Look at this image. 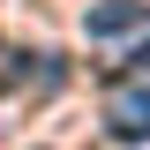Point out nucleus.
<instances>
[{"label": "nucleus", "mask_w": 150, "mask_h": 150, "mask_svg": "<svg viewBox=\"0 0 150 150\" xmlns=\"http://www.w3.org/2000/svg\"><path fill=\"white\" fill-rule=\"evenodd\" d=\"M83 23H90V38H135L143 30V0H98Z\"/></svg>", "instance_id": "nucleus-2"}, {"label": "nucleus", "mask_w": 150, "mask_h": 150, "mask_svg": "<svg viewBox=\"0 0 150 150\" xmlns=\"http://www.w3.org/2000/svg\"><path fill=\"white\" fill-rule=\"evenodd\" d=\"M23 83H30V53L0 45V90H23Z\"/></svg>", "instance_id": "nucleus-3"}, {"label": "nucleus", "mask_w": 150, "mask_h": 150, "mask_svg": "<svg viewBox=\"0 0 150 150\" xmlns=\"http://www.w3.org/2000/svg\"><path fill=\"white\" fill-rule=\"evenodd\" d=\"M105 128L120 143H143L150 135V68H143V53H128V68L105 83Z\"/></svg>", "instance_id": "nucleus-1"}]
</instances>
